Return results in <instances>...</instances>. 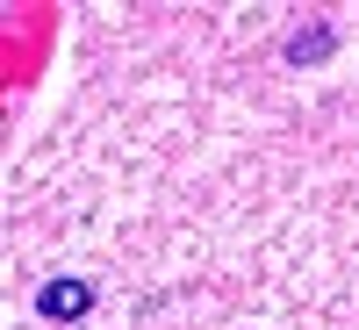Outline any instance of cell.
<instances>
[{
	"label": "cell",
	"instance_id": "6da1fadb",
	"mask_svg": "<svg viewBox=\"0 0 359 330\" xmlns=\"http://www.w3.org/2000/svg\"><path fill=\"white\" fill-rule=\"evenodd\" d=\"M86 309V287L79 280H50L43 287V316H79Z\"/></svg>",
	"mask_w": 359,
	"mask_h": 330
},
{
	"label": "cell",
	"instance_id": "7a4b0ae2",
	"mask_svg": "<svg viewBox=\"0 0 359 330\" xmlns=\"http://www.w3.org/2000/svg\"><path fill=\"white\" fill-rule=\"evenodd\" d=\"M323 50H331V36H323V29H309V36H294V43H287L294 65H309V57H323Z\"/></svg>",
	"mask_w": 359,
	"mask_h": 330
}]
</instances>
